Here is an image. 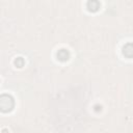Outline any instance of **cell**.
Segmentation results:
<instances>
[{"mask_svg": "<svg viewBox=\"0 0 133 133\" xmlns=\"http://www.w3.org/2000/svg\"><path fill=\"white\" fill-rule=\"evenodd\" d=\"M15 106L14 98L8 94H2L0 96V108L2 112H9Z\"/></svg>", "mask_w": 133, "mask_h": 133, "instance_id": "1", "label": "cell"}, {"mask_svg": "<svg viewBox=\"0 0 133 133\" xmlns=\"http://www.w3.org/2000/svg\"><path fill=\"white\" fill-rule=\"evenodd\" d=\"M122 53L127 58L133 57V43H127L122 48Z\"/></svg>", "mask_w": 133, "mask_h": 133, "instance_id": "2", "label": "cell"}, {"mask_svg": "<svg viewBox=\"0 0 133 133\" xmlns=\"http://www.w3.org/2000/svg\"><path fill=\"white\" fill-rule=\"evenodd\" d=\"M70 56H71V54H70L69 50L65 49V48L59 49L57 51V53H56V57L60 61H66V60H69L70 59Z\"/></svg>", "mask_w": 133, "mask_h": 133, "instance_id": "3", "label": "cell"}, {"mask_svg": "<svg viewBox=\"0 0 133 133\" xmlns=\"http://www.w3.org/2000/svg\"><path fill=\"white\" fill-rule=\"evenodd\" d=\"M101 7V3L97 0H89L86 2V8L89 11H97Z\"/></svg>", "mask_w": 133, "mask_h": 133, "instance_id": "4", "label": "cell"}, {"mask_svg": "<svg viewBox=\"0 0 133 133\" xmlns=\"http://www.w3.org/2000/svg\"><path fill=\"white\" fill-rule=\"evenodd\" d=\"M14 63H15V65H16L17 68H22V66L24 65V63H25V60H24L23 57H17V58L15 59Z\"/></svg>", "mask_w": 133, "mask_h": 133, "instance_id": "5", "label": "cell"}, {"mask_svg": "<svg viewBox=\"0 0 133 133\" xmlns=\"http://www.w3.org/2000/svg\"><path fill=\"white\" fill-rule=\"evenodd\" d=\"M95 110L96 111H101L102 110V106L101 105H96L95 106Z\"/></svg>", "mask_w": 133, "mask_h": 133, "instance_id": "6", "label": "cell"}]
</instances>
